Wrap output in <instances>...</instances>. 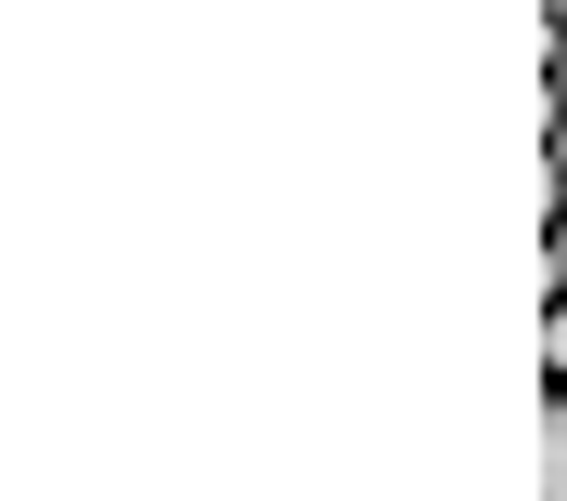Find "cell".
<instances>
[{"label":"cell","mask_w":567,"mask_h":501,"mask_svg":"<svg viewBox=\"0 0 567 501\" xmlns=\"http://www.w3.org/2000/svg\"><path fill=\"white\" fill-rule=\"evenodd\" d=\"M542 277H555V290H567V225H555V238H542Z\"/></svg>","instance_id":"obj_3"},{"label":"cell","mask_w":567,"mask_h":501,"mask_svg":"<svg viewBox=\"0 0 567 501\" xmlns=\"http://www.w3.org/2000/svg\"><path fill=\"white\" fill-rule=\"evenodd\" d=\"M555 185H567V106H555Z\"/></svg>","instance_id":"obj_5"},{"label":"cell","mask_w":567,"mask_h":501,"mask_svg":"<svg viewBox=\"0 0 567 501\" xmlns=\"http://www.w3.org/2000/svg\"><path fill=\"white\" fill-rule=\"evenodd\" d=\"M542 357H555V382H567V290H555V317H542Z\"/></svg>","instance_id":"obj_2"},{"label":"cell","mask_w":567,"mask_h":501,"mask_svg":"<svg viewBox=\"0 0 567 501\" xmlns=\"http://www.w3.org/2000/svg\"><path fill=\"white\" fill-rule=\"evenodd\" d=\"M555 27H567V0H555Z\"/></svg>","instance_id":"obj_6"},{"label":"cell","mask_w":567,"mask_h":501,"mask_svg":"<svg viewBox=\"0 0 567 501\" xmlns=\"http://www.w3.org/2000/svg\"><path fill=\"white\" fill-rule=\"evenodd\" d=\"M528 476H542V489L567 501V409H555V422H542V462H528Z\"/></svg>","instance_id":"obj_1"},{"label":"cell","mask_w":567,"mask_h":501,"mask_svg":"<svg viewBox=\"0 0 567 501\" xmlns=\"http://www.w3.org/2000/svg\"><path fill=\"white\" fill-rule=\"evenodd\" d=\"M555 106H567V27H555Z\"/></svg>","instance_id":"obj_4"}]
</instances>
